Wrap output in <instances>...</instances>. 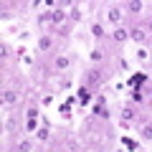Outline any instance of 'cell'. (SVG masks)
Returning a JSON list of instances; mask_svg holds the SVG:
<instances>
[{
	"label": "cell",
	"instance_id": "cell-3",
	"mask_svg": "<svg viewBox=\"0 0 152 152\" xmlns=\"http://www.w3.org/2000/svg\"><path fill=\"white\" fill-rule=\"evenodd\" d=\"M150 28H152V23H150Z\"/></svg>",
	"mask_w": 152,
	"mask_h": 152
},
{
	"label": "cell",
	"instance_id": "cell-2",
	"mask_svg": "<svg viewBox=\"0 0 152 152\" xmlns=\"http://www.w3.org/2000/svg\"><path fill=\"white\" fill-rule=\"evenodd\" d=\"M3 99H5V102H13V99H15V94H13V91H5V96H3Z\"/></svg>",
	"mask_w": 152,
	"mask_h": 152
},
{
	"label": "cell",
	"instance_id": "cell-1",
	"mask_svg": "<svg viewBox=\"0 0 152 152\" xmlns=\"http://www.w3.org/2000/svg\"><path fill=\"white\" fill-rule=\"evenodd\" d=\"M114 38H117V41H124L127 33H124V31H117V33H114Z\"/></svg>",
	"mask_w": 152,
	"mask_h": 152
}]
</instances>
